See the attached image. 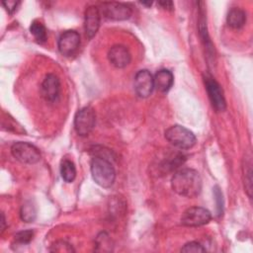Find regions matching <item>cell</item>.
Wrapping results in <instances>:
<instances>
[{"instance_id":"1","label":"cell","mask_w":253,"mask_h":253,"mask_svg":"<svg viewBox=\"0 0 253 253\" xmlns=\"http://www.w3.org/2000/svg\"><path fill=\"white\" fill-rule=\"evenodd\" d=\"M202 178L198 171L190 168L178 170L171 179L173 191L186 198H195L202 191Z\"/></svg>"},{"instance_id":"2","label":"cell","mask_w":253,"mask_h":253,"mask_svg":"<svg viewBox=\"0 0 253 253\" xmlns=\"http://www.w3.org/2000/svg\"><path fill=\"white\" fill-rule=\"evenodd\" d=\"M93 180L103 188L113 186L116 179V171L111 161L104 156L96 155L92 158L90 164Z\"/></svg>"},{"instance_id":"3","label":"cell","mask_w":253,"mask_h":253,"mask_svg":"<svg viewBox=\"0 0 253 253\" xmlns=\"http://www.w3.org/2000/svg\"><path fill=\"white\" fill-rule=\"evenodd\" d=\"M165 137L172 145L180 149H190L196 143L195 134L180 125L170 126L165 131Z\"/></svg>"},{"instance_id":"4","label":"cell","mask_w":253,"mask_h":253,"mask_svg":"<svg viewBox=\"0 0 253 253\" xmlns=\"http://www.w3.org/2000/svg\"><path fill=\"white\" fill-rule=\"evenodd\" d=\"M96 124V114L93 108L84 107L77 111L74 117V128L78 135L87 136Z\"/></svg>"},{"instance_id":"5","label":"cell","mask_w":253,"mask_h":253,"mask_svg":"<svg viewBox=\"0 0 253 253\" xmlns=\"http://www.w3.org/2000/svg\"><path fill=\"white\" fill-rule=\"evenodd\" d=\"M12 155L25 164H35L41 159L40 150L32 143L25 141L15 142L11 147Z\"/></svg>"},{"instance_id":"6","label":"cell","mask_w":253,"mask_h":253,"mask_svg":"<svg viewBox=\"0 0 253 253\" xmlns=\"http://www.w3.org/2000/svg\"><path fill=\"white\" fill-rule=\"evenodd\" d=\"M204 82L211 106L214 108V110H216V112L224 111L226 108V103L220 85L210 74L204 75Z\"/></svg>"},{"instance_id":"7","label":"cell","mask_w":253,"mask_h":253,"mask_svg":"<svg viewBox=\"0 0 253 253\" xmlns=\"http://www.w3.org/2000/svg\"><path fill=\"white\" fill-rule=\"evenodd\" d=\"M211 218V212L205 208L191 207L183 212L181 216V223L185 226L196 227L209 223Z\"/></svg>"},{"instance_id":"8","label":"cell","mask_w":253,"mask_h":253,"mask_svg":"<svg viewBox=\"0 0 253 253\" xmlns=\"http://www.w3.org/2000/svg\"><path fill=\"white\" fill-rule=\"evenodd\" d=\"M100 13L107 19L113 21H124L131 16V9L120 2H104L101 4Z\"/></svg>"},{"instance_id":"9","label":"cell","mask_w":253,"mask_h":253,"mask_svg":"<svg viewBox=\"0 0 253 253\" xmlns=\"http://www.w3.org/2000/svg\"><path fill=\"white\" fill-rule=\"evenodd\" d=\"M80 36L74 30L64 32L58 39L57 46L59 52L64 56L72 55L79 47Z\"/></svg>"},{"instance_id":"10","label":"cell","mask_w":253,"mask_h":253,"mask_svg":"<svg viewBox=\"0 0 253 253\" xmlns=\"http://www.w3.org/2000/svg\"><path fill=\"white\" fill-rule=\"evenodd\" d=\"M133 86L136 94L139 97L147 98L154 89V80L152 74L146 69L139 70L134 76Z\"/></svg>"},{"instance_id":"11","label":"cell","mask_w":253,"mask_h":253,"mask_svg":"<svg viewBox=\"0 0 253 253\" xmlns=\"http://www.w3.org/2000/svg\"><path fill=\"white\" fill-rule=\"evenodd\" d=\"M60 92V82L56 75L52 73H48L45 75L42 86H41V93L42 96L48 102L55 101Z\"/></svg>"},{"instance_id":"12","label":"cell","mask_w":253,"mask_h":253,"mask_svg":"<svg viewBox=\"0 0 253 253\" xmlns=\"http://www.w3.org/2000/svg\"><path fill=\"white\" fill-rule=\"evenodd\" d=\"M100 20L101 13L98 7L92 5L86 8L84 17V28L85 34L88 39H92L97 34L100 27Z\"/></svg>"},{"instance_id":"13","label":"cell","mask_w":253,"mask_h":253,"mask_svg":"<svg viewBox=\"0 0 253 253\" xmlns=\"http://www.w3.org/2000/svg\"><path fill=\"white\" fill-rule=\"evenodd\" d=\"M109 61L117 68H124L129 64L131 55L129 50L122 44L113 45L108 52Z\"/></svg>"},{"instance_id":"14","label":"cell","mask_w":253,"mask_h":253,"mask_svg":"<svg viewBox=\"0 0 253 253\" xmlns=\"http://www.w3.org/2000/svg\"><path fill=\"white\" fill-rule=\"evenodd\" d=\"M154 80V88H156L159 92L165 93L170 90L173 85L174 77L170 70L168 69H160L156 72L153 77Z\"/></svg>"},{"instance_id":"15","label":"cell","mask_w":253,"mask_h":253,"mask_svg":"<svg viewBox=\"0 0 253 253\" xmlns=\"http://www.w3.org/2000/svg\"><path fill=\"white\" fill-rule=\"evenodd\" d=\"M227 25L233 29H240L246 22V14L239 8H232L226 18Z\"/></svg>"},{"instance_id":"16","label":"cell","mask_w":253,"mask_h":253,"mask_svg":"<svg viewBox=\"0 0 253 253\" xmlns=\"http://www.w3.org/2000/svg\"><path fill=\"white\" fill-rule=\"evenodd\" d=\"M60 174L65 182H73L76 177V168L74 163L68 159H63L60 164Z\"/></svg>"},{"instance_id":"17","label":"cell","mask_w":253,"mask_h":253,"mask_svg":"<svg viewBox=\"0 0 253 253\" xmlns=\"http://www.w3.org/2000/svg\"><path fill=\"white\" fill-rule=\"evenodd\" d=\"M30 32L37 40L38 42H44L46 41L47 35L45 27L40 21H34L30 26Z\"/></svg>"},{"instance_id":"18","label":"cell","mask_w":253,"mask_h":253,"mask_svg":"<svg viewBox=\"0 0 253 253\" xmlns=\"http://www.w3.org/2000/svg\"><path fill=\"white\" fill-rule=\"evenodd\" d=\"M252 163L250 158L245 160V164L243 166V176H244V187L247 195L249 197L252 196Z\"/></svg>"},{"instance_id":"19","label":"cell","mask_w":253,"mask_h":253,"mask_svg":"<svg viewBox=\"0 0 253 253\" xmlns=\"http://www.w3.org/2000/svg\"><path fill=\"white\" fill-rule=\"evenodd\" d=\"M36 215H37L36 207L34 206V204H32V202H27L22 206L20 211V216L22 220L26 222H33L36 218Z\"/></svg>"},{"instance_id":"20","label":"cell","mask_w":253,"mask_h":253,"mask_svg":"<svg viewBox=\"0 0 253 253\" xmlns=\"http://www.w3.org/2000/svg\"><path fill=\"white\" fill-rule=\"evenodd\" d=\"M96 251H112L113 242L106 232H101L96 238Z\"/></svg>"},{"instance_id":"21","label":"cell","mask_w":253,"mask_h":253,"mask_svg":"<svg viewBox=\"0 0 253 253\" xmlns=\"http://www.w3.org/2000/svg\"><path fill=\"white\" fill-rule=\"evenodd\" d=\"M49 250L51 252H59V253L73 252L74 251L72 246L69 243H67L66 241H63V240H57L54 243H52Z\"/></svg>"},{"instance_id":"22","label":"cell","mask_w":253,"mask_h":253,"mask_svg":"<svg viewBox=\"0 0 253 253\" xmlns=\"http://www.w3.org/2000/svg\"><path fill=\"white\" fill-rule=\"evenodd\" d=\"M205 251L206 249L203 247V245L196 241L188 242L181 248V252L185 253H202Z\"/></svg>"},{"instance_id":"23","label":"cell","mask_w":253,"mask_h":253,"mask_svg":"<svg viewBox=\"0 0 253 253\" xmlns=\"http://www.w3.org/2000/svg\"><path fill=\"white\" fill-rule=\"evenodd\" d=\"M33 237H34V232L32 230H23L16 233L14 236V239L17 243L28 244L32 241Z\"/></svg>"},{"instance_id":"24","label":"cell","mask_w":253,"mask_h":253,"mask_svg":"<svg viewBox=\"0 0 253 253\" xmlns=\"http://www.w3.org/2000/svg\"><path fill=\"white\" fill-rule=\"evenodd\" d=\"M213 195L215 197L216 201V208H217V214L220 215L222 214L223 211V200H222V194L218 188V186H215L213 189Z\"/></svg>"},{"instance_id":"25","label":"cell","mask_w":253,"mask_h":253,"mask_svg":"<svg viewBox=\"0 0 253 253\" xmlns=\"http://www.w3.org/2000/svg\"><path fill=\"white\" fill-rule=\"evenodd\" d=\"M20 4H21L20 1H15V0H6L2 2V5L4 6V8L9 14H13L17 10Z\"/></svg>"},{"instance_id":"26","label":"cell","mask_w":253,"mask_h":253,"mask_svg":"<svg viewBox=\"0 0 253 253\" xmlns=\"http://www.w3.org/2000/svg\"><path fill=\"white\" fill-rule=\"evenodd\" d=\"M157 4L165 10H173V8H174L172 1H159Z\"/></svg>"},{"instance_id":"27","label":"cell","mask_w":253,"mask_h":253,"mask_svg":"<svg viewBox=\"0 0 253 253\" xmlns=\"http://www.w3.org/2000/svg\"><path fill=\"white\" fill-rule=\"evenodd\" d=\"M5 229V216L4 213L1 214V232H3Z\"/></svg>"},{"instance_id":"28","label":"cell","mask_w":253,"mask_h":253,"mask_svg":"<svg viewBox=\"0 0 253 253\" xmlns=\"http://www.w3.org/2000/svg\"><path fill=\"white\" fill-rule=\"evenodd\" d=\"M140 4H142V5H145V6H147V7H150V6L152 5V2H151V1H147V2H145V1H142V2H140Z\"/></svg>"}]
</instances>
